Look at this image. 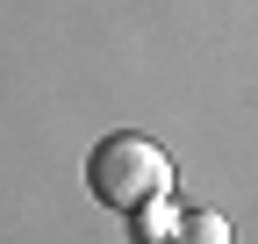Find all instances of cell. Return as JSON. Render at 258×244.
Listing matches in <instances>:
<instances>
[{"label": "cell", "mask_w": 258, "mask_h": 244, "mask_svg": "<svg viewBox=\"0 0 258 244\" xmlns=\"http://www.w3.org/2000/svg\"><path fill=\"white\" fill-rule=\"evenodd\" d=\"M86 187L101 208H115V216H129V208H144L158 194H172V158L158 151L151 137L137 130H115L93 144V158H86Z\"/></svg>", "instance_id": "obj_1"}, {"label": "cell", "mask_w": 258, "mask_h": 244, "mask_svg": "<svg viewBox=\"0 0 258 244\" xmlns=\"http://www.w3.org/2000/svg\"><path fill=\"white\" fill-rule=\"evenodd\" d=\"M172 216H179V208H172V194H158V201H144V208H129V230H137V244H165L172 237Z\"/></svg>", "instance_id": "obj_3"}, {"label": "cell", "mask_w": 258, "mask_h": 244, "mask_svg": "<svg viewBox=\"0 0 258 244\" xmlns=\"http://www.w3.org/2000/svg\"><path fill=\"white\" fill-rule=\"evenodd\" d=\"M165 244H230V223H222L215 208H179Z\"/></svg>", "instance_id": "obj_2"}]
</instances>
